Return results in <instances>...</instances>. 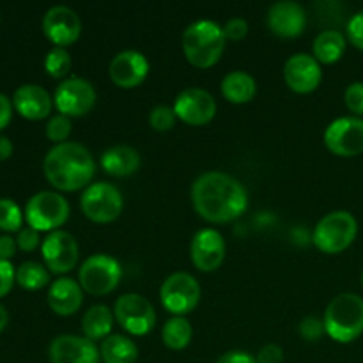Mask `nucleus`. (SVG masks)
<instances>
[{
	"mask_svg": "<svg viewBox=\"0 0 363 363\" xmlns=\"http://www.w3.org/2000/svg\"><path fill=\"white\" fill-rule=\"evenodd\" d=\"M191 202L199 215L211 223L233 222L248 208L243 184L225 172L202 174L191 186Z\"/></svg>",
	"mask_w": 363,
	"mask_h": 363,
	"instance_id": "nucleus-1",
	"label": "nucleus"
},
{
	"mask_svg": "<svg viewBox=\"0 0 363 363\" xmlns=\"http://www.w3.org/2000/svg\"><path fill=\"white\" fill-rule=\"evenodd\" d=\"M43 170L53 188L60 191H77L91 183L96 163L87 147L77 142H64L46 152Z\"/></svg>",
	"mask_w": 363,
	"mask_h": 363,
	"instance_id": "nucleus-2",
	"label": "nucleus"
},
{
	"mask_svg": "<svg viewBox=\"0 0 363 363\" xmlns=\"http://www.w3.org/2000/svg\"><path fill=\"white\" fill-rule=\"evenodd\" d=\"M225 50V34L218 23L201 20L191 23L183 34V52L188 62L201 69L215 66Z\"/></svg>",
	"mask_w": 363,
	"mask_h": 363,
	"instance_id": "nucleus-3",
	"label": "nucleus"
},
{
	"mask_svg": "<svg viewBox=\"0 0 363 363\" xmlns=\"http://www.w3.org/2000/svg\"><path fill=\"white\" fill-rule=\"evenodd\" d=\"M325 330L337 342H353L363 333V298L344 293L333 298L325 312Z\"/></svg>",
	"mask_w": 363,
	"mask_h": 363,
	"instance_id": "nucleus-4",
	"label": "nucleus"
},
{
	"mask_svg": "<svg viewBox=\"0 0 363 363\" xmlns=\"http://www.w3.org/2000/svg\"><path fill=\"white\" fill-rule=\"evenodd\" d=\"M358 233V223L351 213L332 211L323 216L314 229V245L325 254H340L351 247Z\"/></svg>",
	"mask_w": 363,
	"mask_h": 363,
	"instance_id": "nucleus-5",
	"label": "nucleus"
},
{
	"mask_svg": "<svg viewBox=\"0 0 363 363\" xmlns=\"http://www.w3.org/2000/svg\"><path fill=\"white\" fill-rule=\"evenodd\" d=\"M121 277L123 269L119 262L105 254L91 255L78 269V284L85 293L92 296H105L116 291Z\"/></svg>",
	"mask_w": 363,
	"mask_h": 363,
	"instance_id": "nucleus-6",
	"label": "nucleus"
},
{
	"mask_svg": "<svg viewBox=\"0 0 363 363\" xmlns=\"http://www.w3.org/2000/svg\"><path fill=\"white\" fill-rule=\"evenodd\" d=\"M28 227L35 230H57L69 218V204L55 191H39L32 195L25 208Z\"/></svg>",
	"mask_w": 363,
	"mask_h": 363,
	"instance_id": "nucleus-7",
	"label": "nucleus"
},
{
	"mask_svg": "<svg viewBox=\"0 0 363 363\" xmlns=\"http://www.w3.org/2000/svg\"><path fill=\"white\" fill-rule=\"evenodd\" d=\"M84 215L96 223H110L123 211V195L113 184L94 183L85 188L80 199Z\"/></svg>",
	"mask_w": 363,
	"mask_h": 363,
	"instance_id": "nucleus-8",
	"label": "nucleus"
},
{
	"mask_svg": "<svg viewBox=\"0 0 363 363\" xmlns=\"http://www.w3.org/2000/svg\"><path fill=\"white\" fill-rule=\"evenodd\" d=\"M163 307L174 315L190 314L201 300V286L190 273H172L167 277L160 289Z\"/></svg>",
	"mask_w": 363,
	"mask_h": 363,
	"instance_id": "nucleus-9",
	"label": "nucleus"
},
{
	"mask_svg": "<svg viewBox=\"0 0 363 363\" xmlns=\"http://www.w3.org/2000/svg\"><path fill=\"white\" fill-rule=\"evenodd\" d=\"M113 318L119 323L121 328L126 330L131 335H145L152 330L156 323L155 308L147 298L140 294H123L117 298L113 307Z\"/></svg>",
	"mask_w": 363,
	"mask_h": 363,
	"instance_id": "nucleus-10",
	"label": "nucleus"
},
{
	"mask_svg": "<svg viewBox=\"0 0 363 363\" xmlns=\"http://www.w3.org/2000/svg\"><path fill=\"white\" fill-rule=\"evenodd\" d=\"M325 145L333 155L351 158L363 152V119L340 117L325 131Z\"/></svg>",
	"mask_w": 363,
	"mask_h": 363,
	"instance_id": "nucleus-11",
	"label": "nucleus"
},
{
	"mask_svg": "<svg viewBox=\"0 0 363 363\" xmlns=\"http://www.w3.org/2000/svg\"><path fill=\"white\" fill-rule=\"evenodd\" d=\"M55 106L66 117H82L96 105V91L91 82L84 78H67L57 85Z\"/></svg>",
	"mask_w": 363,
	"mask_h": 363,
	"instance_id": "nucleus-12",
	"label": "nucleus"
},
{
	"mask_svg": "<svg viewBox=\"0 0 363 363\" xmlns=\"http://www.w3.org/2000/svg\"><path fill=\"white\" fill-rule=\"evenodd\" d=\"M174 112L177 119L190 126H204L215 117L216 101L204 89L190 87L177 94L174 101Z\"/></svg>",
	"mask_w": 363,
	"mask_h": 363,
	"instance_id": "nucleus-13",
	"label": "nucleus"
},
{
	"mask_svg": "<svg viewBox=\"0 0 363 363\" xmlns=\"http://www.w3.org/2000/svg\"><path fill=\"white\" fill-rule=\"evenodd\" d=\"M43 32L57 48H66V46L77 43L80 38V16L66 6L50 7L43 16Z\"/></svg>",
	"mask_w": 363,
	"mask_h": 363,
	"instance_id": "nucleus-14",
	"label": "nucleus"
},
{
	"mask_svg": "<svg viewBox=\"0 0 363 363\" xmlns=\"http://www.w3.org/2000/svg\"><path fill=\"white\" fill-rule=\"evenodd\" d=\"M43 259L50 272L62 273L71 272L78 262L77 240L66 230H53L43 241Z\"/></svg>",
	"mask_w": 363,
	"mask_h": 363,
	"instance_id": "nucleus-15",
	"label": "nucleus"
},
{
	"mask_svg": "<svg viewBox=\"0 0 363 363\" xmlns=\"http://www.w3.org/2000/svg\"><path fill=\"white\" fill-rule=\"evenodd\" d=\"M191 262L201 272H215L225 259V241L215 229H202L191 240Z\"/></svg>",
	"mask_w": 363,
	"mask_h": 363,
	"instance_id": "nucleus-16",
	"label": "nucleus"
},
{
	"mask_svg": "<svg viewBox=\"0 0 363 363\" xmlns=\"http://www.w3.org/2000/svg\"><path fill=\"white\" fill-rule=\"evenodd\" d=\"M284 78L291 91L298 92V94H308L319 87L323 71L314 57H311L308 53H296L287 59L286 66H284Z\"/></svg>",
	"mask_w": 363,
	"mask_h": 363,
	"instance_id": "nucleus-17",
	"label": "nucleus"
},
{
	"mask_svg": "<svg viewBox=\"0 0 363 363\" xmlns=\"http://www.w3.org/2000/svg\"><path fill=\"white\" fill-rule=\"evenodd\" d=\"M110 78L121 89L138 87L149 73V62L144 53L135 50H124L117 53L108 67Z\"/></svg>",
	"mask_w": 363,
	"mask_h": 363,
	"instance_id": "nucleus-18",
	"label": "nucleus"
},
{
	"mask_svg": "<svg viewBox=\"0 0 363 363\" xmlns=\"http://www.w3.org/2000/svg\"><path fill=\"white\" fill-rule=\"evenodd\" d=\"M52 363H98L99 351L92 340L78 335H59L50 344Z\"/></svg>",
	"mask_w": 363,
	"mask_h": 363,
	"instance_id": "nucleus-19",
	"label": "nucleus"
},
{
	"mask_svg": "<svg viewBox=\"0 0 363 363\" xmlns=\"http://www.w3.org/2000/svg\"><path fill=\"white\" fill-rule=\"evenodd\" d=\"M268 27L280 38H296L307 27V13L303 7L291 0H282L269 7Z\"/></svg>",
	"mask_w": 363,
	"mask_h": 363,
	"instance_id": "nucleus-20",
	"label": "nucleus"
},
{
	"mask_svg": "<svg viewBox=\"0 0 363 363\" xmlns=\"http://www.w3.org/2000/svg\"><path fill=\"white\" fill-rule=\"evenodd\" d=\"M13 106L21 117L30 121H41L52 113L53 99L43 87L34 84L21 85L14 91Z\"/></svg>",
	"mask_w": 363,
	"mask_h": 363,
	"instance_id": "nucleus-21",
	"label": "nucleus"
},
{
	"mask_svg": "<svg viewBox=\"0 0 363 363\" xmlns=\"http://www.w3.org/2000/svg\"><path fill=\"white\" fill-rule=\"evenodd\" d=\"M84 303V289L73 279H59L50 286L48 305L55 314L73 315Z\"/></svg>",
	"mask_w": 363,
	"mask_h": 363,
	"instance_id": "nucleus-22",
	"label": "nucleus"
},
{
	"mask_svg": "<svg viewBox=\"0 0 363 363\" xmlns=\"http://www.w3.org/2000/svg\"><path fill=\"white\" fill-rule=\"evenodd\" d=\"M99 163H101V169L110 176L126 177L138 170L140 155L137 149L130 147V145H116L103 152Z\"/></svg>",
	"mask_w": 363,
	"mask_h": 363,
	"instance_id": "nucleus-23",
	"label": "nucleus"
},
{
	"mask_svg": "<svg viewBox=\"0 0 363 363\" xmlns=\"http://www.w3.org/2000/svg\"><path fill=\"white\" fill-rule=\"evenodd\" d=\"M312 52H314V59L319 64L337 62L346 52V38L337 28L319 32L318 38L314 39V45H312Z\"/></svg>",
	"mask_w": 363,
	"mask_h": 363,
	"instance_id": "nucleus-24",
	"label": "nucleus"
},
{
	"mask_svg": "<svg viewBox=\"0 0 363 363\" xmlns=\"http://www.w3.org/2000/svg\"><path fill=\"white\" fill-rule=\"evenodd\" d=\"M113 325V314L106 305H94L82 318V332L89 340H105L110 337Z\"/></svg>",
	"mask_w": 363,
	"mask_h": 363,
	"instance_id": "nucleus-25",
	"label": "nucleus"
},
{
	"mask_svg": "<svg viewBox=\"0 0 363 363\" xmlns=\"http://www.w3.org/2000/svg\"><path fill=\"white\" fill-rule=\"evenodd\" d=\"M255 92H257V84H255L254 77L245 71H233V73L225 74V78L222 80V94L236 105H243V103L254 99Z\"/></svg>",
	"mask_w": 363,
	"mask_h": 363,
	"instance_id": "nucleus-26",
	"label": "nucleus"
},
{
	"mask_svg": "<svg viewBox=\"0 0 363 363\" xmlns=\"http://www.w3.org/2000/svg\"><path fill=\"white\" fill-rule=\"evenodd\" d=\"M99 354L105 363H137L138 347L128 337L110 335L101 342Z\"/></svg>",
	"mask_w": 363,
	"mask_h": 363,
	"instance_id": "nucleus-27",
	"label": "nucleus"
},
{
	"mask_svg": "<svg viewBox=\"0 0 363 363\" xmlns=\"http://www.w3.org/2000/svg\"><path fill=\"white\" fill-rule=\"evenodd\" d=\"M191 337H194V330H191L190 321L181 315L170 318L162 330L163 344L174 351L184 350L191 342Z\"/></svg>",
	"mask_w": 363,
	"mask_h": 363,
	"instance_id": "nucleus-28",
	"label": "nucleus"
},
{
	"mask_svg": "<svg viewBox=\"0 0 363 363\" xmlns=\"http://www.w3.org/2000/svg\"><path fill=\"white\" fill-rule=\"evenodd\" d=\"M16 282L27 291H39L50 284V273L43 264L34 261H27L16 269Z\"/></svg>",
	"mask_w": 363,
	"mask_h": 363,
	"instance_id": "nucleus-29",
	"label": "nucleus"
},
{
	"mask_svg": "<svg viewBox=\"0 0 363 363\" xmlns=\"http://www.w3.org/2000/svg\"><path fill=\"white\" fill-rule=\"evenodd\" d=\"M45 69L52 78H64L71 71V57L66 48H53L46 53Z\"/></svg>",
	"mask_w": 363,
	"mask_h": 363,
	"instance_id": "nucleus-30",
	"label": "nucleus"
},
{
	"mask_svg": "<svg viewBox=\"0 0 363 363\" xmlns=\"http://www.w3.org/2000/svg\"><path fill=\"white\" fill-rule=\"evenodd\" d=\"M21 222H23V216L16 202L11 199H0V230L20 233Z\"/></svg>",
	"mask_w": 363,
	"mask_h": 363,
	"instance_id": "nucleus-31",
	"label": "nucleus"
},
{
	"mask_svg": "<svg viewBox=\"0 0 363 363\" xmlns=\"http://www.w3.org/2000/svg\"><path fill=\"white\" fill-rule=\"evenodd\" d=\"M71 133V121L69 117L57 113V116L50 117L48 124H46V137L57 144H64Z\"/></svg>",
	"mask_w": 363,
	"mask_h": 363,
	"instance_id": "nucleus-32",
	"label": "nucleus"
},
{
	"mask_svg": "<svg viewBox=\"0 0 363 363\" xmlns=\"http://www.w3.org/2000/svg\"><path fill=\"white\" fill-rule=\"evenodd\" d=\"M176 119L177 116L176 112H174V108L165 105L155 106V108L151 110V113H149V124H151L152 130L156 131L172 130L174 124H176Z\"/></svg>",
	"mask_w": 363,
	"mask_h": 363,
	"instance_id": "nucleus-33",
	"label": "nucleus"
},
{
	"mask_svg": "<svg viewBox=\"0 0 363 363\" xmlns=\"http://www.w3.org/2000/svg\"><path fill=\"white\" fill-rule=\"evenodd\" d=\"M298 332H300V335L303 337L305 340L315 342V340H319L326 333L325 323L319 321L318 318H312V315H308V318H305L303 321L300 323V326H298Z\"/></svg>",
	"mask_w": 363,
	"mask_h": 363,
	"instance_id": "nucleus-34",
	"label": "nucleus"
},
{
	"mask_svg": "<svg viewBox=\"0 0 363 363\" xmlns=\"http://www.w3.org/2000/svg\"><path fill=\"white\" fill-rule=\"evenodd\" d=\"M346 106L357 116H363V82H354L346 89L344 94Z\"/></svg>",
	"mask_w": 363,
	"mask_h": 363,
	"instance_id": "nucleus-35",
	"label": "nucleus"
},
{
	"mask_svg": "<svg viewBox=\"0 0 363 363\" xmlns=\"http://www.w3.org/2000/svg\"><path fill=\"white\" fill-rule=\"evenodd\" d=\"M347 39L363 52V11L353 14V18L347 21Z\"/></svg>",
	"mask_w": 363,
	"mask_h": 363,
	"instance_id": "nucleus-36",
	"label": "nucleus"
},
{
	"mask_svg": "<svg viewBox=\"0 0 363 363\" xmlns=\"http://www.w3.org/2000/svg\"><path fill=\"white\" fill-rule=\"evenodd\" d=\"M223 34H225V39H230V41H241L248 34V23L243 18H233L223 27Z\"/></svg>",
	"mask_w": 363,
	"mask_h": 363,
	"instance_id": "nucleus-37",
	"label": "nucleus"
},
{
	"mask_svg": "<svg viewBox=\"0 0 363 363\" xmlns=\"http://www.w3.org/2000/svg\"><path fill=\"white\" fill-rule=\"evenodd\" d=\"M14 280H16V269L13 268L9 261L0 259V298L6 296L13 289Z\"/></svg>",
	"mask_w": 363,
	"mask_h": 363,
	"instance_id": "nucleus-38",
	"label": "nucleus"
},
{
	"mask_svg": "<svg viewBox=\"0 0 363 363\" xmlns=\"http://www.w3.org/2000/svg\"><path fill=\"white\" fill-rule=\"evenodd\" d=\"M39 230L32 229V227H23V229L18 233L16 245L20 247V250L23 252H32L38 248L39 245Z\"/></svg>",
	"mask_w": 363,
	"mask_h": 363,
	"instance_id": "nucleus-39",
	"label": "nucleus"
},
{
	"mask_svg": "<svg viewBox=\"0 0 363 363\" xmlns=\"http://www.w3.org/2000/svg\"><path fill=\"white\" fill-rule=\"evenodd\" d=\"M255 360H257V363H282L284 351L282 347L277 346V344H268V346H264L259 351Z\"/></svg>",
	"mask_w": 363,
	"mask_h": 363,
	"instance_id": "nucleus-40",
	"label": "nucleus"
},
{
	"mask_svg": "<svg viewBox=\"0 0 363 363\" xmlns=\"http://www.w3.org/2000/svg\"><path fill=\"white\" fill-rule=\"evenodd\" d=\"M216 363H257V360L245 351H229L223 357H220Z\"/></svg>",
	"mask_w": 363,
	"mask_h": 363,
	"instance_id": "nucleus-41",
	"label": "nucleus"
},
{
	"mask_svg": "<svg viewBox=\"0 0 363 363\" xmlns=\"http://www.w3.org/2000/svg\"><path fill=\"white\" fill-rule=\"evenodd\" d=\"M16 240H13L11 236H0V259L2 261H9L11 257H14L16 254Z\"/></svg>",
	"mask_w": 363,
	"mask_h": 363,
	"instance_id": "nucleus-42",
	"label": "nucleus"
},
{
	"mask_svg": "<svg viewBox=\"0 0 363 363\" xmlns=\"http://www.w3.org/2000/svg\"><path fill=\"white\" fill-rule=\"evenodd\" d=\"M11 116H13V103L6 94L0 92V130H4L9 124Z\"/></svg>",
	"mask_w": 363,
	"mask_h": 363,
	"instance_id": "nucleus-43",
	"label": "nucleus"
},
{
	"mask_svg": "<svg viewBox=\"0 0 363 363\" xmlns=\"http://www.w3.org/2000/svg\"><path fill=\"white\" fill-rule=\"evenodd\" d=\"M11 155H13V144H11L9 138L0 135V162L9 158Z\"/></svg>",
	"mask_w": 363,
	"mask_h": 363,
	"instance_id": "nucleus-44",
	"label": "nucleus"
},
{
	"mask_svg": "<svg viewBox=\"0 0 363 363\" xmlns=\"http://www.w3.org/2000/svg\"><path fill=\"white\" fill-rule=\"evenodd\" d=\"M6 326H7V312H6V308L0 305V332H2Z\"/></svg>",
	"mask_w": 363,
	"mask_h": 363,
	"instance_id": "nucleus-45",
	"label": "nucleus"
},
{
	"mask_svg": "<svg viewBox=\"0 0 363 363\" xmlns=\"http://www.w3.org/2000/svg\"><path fill=\"white\" fill-rule=\"evenodd\" d=\"M362 286H363V272H362Z\"/></svg>",
	"mask_w": 363,
	"mask_h": 363,
	"instance_id": "nucleus-46",
	"label": "nucleus"
}]
</instances>
